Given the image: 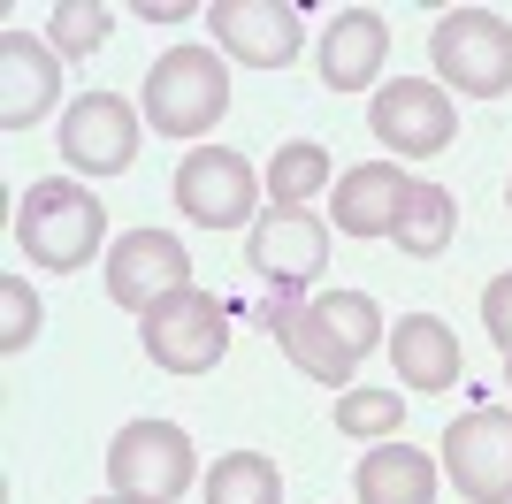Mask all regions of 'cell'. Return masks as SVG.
<instances>
[{"label": "cell", "instance_id": "25", "mask_svg": "<svg viewBox=\"0 0 512 504\" xmlns=\"http://www.w3.org/2000/svg\"><path fill=\"white\" fill-rule=\"evenodd\" d=\"M482 329L497 336V352H512V275H497L482 291Z\"/></svg>", "mask_w": 512, "mask_h": 504}, {"label": "cell", "instance_id": "9", "mask_svg": "<svg viewBox=\"0 0 512 504\" xmlns=\"http://www.w3.org/2000/svg\"><path fill=\"white\" fill-rule=\"evenodd\" d=\"M444 474L467 504H512V413L474 405L444 428Z\"/></svg>", "mask_w": 512, "mask_h": 504}, {"label": "cell", "instance_id": "5", "mask_svg": "<svg viewBox=\"0 0 512 504\" xmlns=\"http://www.w3.org/2000/svg\"><path fill=\"white\" fill-rule=\"evenodd\" d=\"M199 482L192 436L176 420H130L123 436L107 443V489L115 497H146V504H176Z\"/></svg>", "mask_w": 512, "mask_h": 504}, {"label": "cell", "instance_id": "18", "mask_svg": "<svg viewBox=\"0 0 512 504\" xmlns=\"http://www.w3.org/2000/svg\"><path fill=\"white\" fill-rule=\"evenodd\" d=\"M352 489H360V504H436V459L413 451L406 436H390L360 459Z\"/></svg>", "mask_w": 512, "mask_h": 504}, {"label": "cell", "instance_id": "15", "mask_svg": "<svg viewBox=\"0 0 512 504\" xmlns=\"http://www.w3.org/2000/svg\"><path fill=\"white\" fill-rule=\"evenodd\" d=\"M383 54H390V23L375 8H337V23L321 31V84L329 92H367L383 77Z\"/></svg>", "mask_w": 512, "mask_h": 504}, {"label": "cell", "instance_id": "29", "mask_svg": "<svg viewBox=\"0 0 512 504\" xmlns=\"http://www.w3.org/2000/svg\"><path fill=\"white\" fill-rule=\"evenodd\" d=\"M505 207H512V184H505Z\"/></svg>", "mask_w": 512, "mask_h": 504}, {"label": "cell", "instance_id": "28", "mask_svg": "<svg viewBox=\"0 0 512 504\" xmlns=\"http://www.w3.org/2000/svg\"><path fill=\"white\" fill-rule=\"evenodd\" d=\"M505 390H512V352H505Z\"/></svg>", "mask_w": 512, "mask_h": 504}, {"label": "cell", "instance_id": "19", "mask_svg": "<svg viewBox=\"0 0 512 504\" xmlns=\"http://www.w3.org/2000/svg\"><path fill=\"white\" fill-rule=\"evenodd\" d=\"M451 230H459V199H451L444 184H413L406 207H398L390 245L406 252V260H444V252H451Z\"/></svg>", "mask_w": 512, "mask_h": 504}, {"label": "cell", "instance_id": "12", "mask_svg": "<svg viewBox=\"0 0 512 504\" xmlns=\"http://www.w3.org/2000/svg\"><path fill=\"white\" fill-rule=\"evenodd\" d=\"M184 283H192V252H184V237H169V230H130V237L107 245V298L130 306V314L161 306V298L184 291Z\"/></svg>", "mask_w": 512, "mask_h": 504}, {"label": "cell", "instance_id": "3", "mask_svg": "<svg viewBox=\"0 0 512 504\" xmlns=\"http://www.w3.org/2000/svg\"><path fill=\"white\" fill-rule=\"evenodd\" d=\"M230 115V69L214 46H169L146 69V123L161 138H207Z\"/></svg>", "mask_w": 512, "mask_h": 504}, {"label": "cell", "instance_id": "2", "mask_svg": "<svg viewBox=\"0 0 512 504\" xmlns=\"http://www.w3.org/2000/svg\"><path fill=\"white\" fill-rule=\"evenodd\" d=\"M16 245L31 268H92V252L107 245V207L92 199V184H77V176H46V184H31L16 199Z\"/></svg>", "mask_w": 512, "mask_h": 504}, {"label": "cell", "instance_id": "17", "mask_svg": "<svg viewBox=\"0 0 512 504\" xmlns=\"http://www.w3.org/2000/svg\"><path fill=\"white\" fill-rule=\"evenodd\" d=\"M390 359H398V382H406V390H421V398H428V390H459V375H467L459 336H451L436 314H406V321H398Z\"/></svg>", "mask_w": 512, "mask_h": 504}, {"label": "cell", "instance_id": "23", "mask_svg": "<svg viewBox=\"0 0 512 504\" xmlns=\"http://www.w3.org/2000/svg\"><path fill=\"white\" fill-rule=\"evenodd\" d=\"M39 298H31V283L23 275H0V352L16 359V352H31V336H39Z\"/></svg>", "mask_w": 512, "mask_h": 504}, {"label": "cell", "instance_id": "8", "mask_svg": "<svg viewBox=\"0 0 512 504\" xmlns=\"http://www.w3.org/2000/svg\"><path fill=\"white\" fill-rule=\"evenodd\" d=\"M367 130L375 146H390L398 161H428L459 138V100L444 84H421V77H398V84H375V107H367Z\"/></svg>", "mask_w": 512, "mask_h": 504}, {"label": "cell", "instance_id": "26", "mask_svg": "<svg viewBox=\"0 0 512 504\" xmlns=\"http://www.w3.org/2000/svg\"><path fill=\"white\" fill-rule=\"evenodd\" d=\"M184 16H192L184 0H161V8H153V0H138V23H184Z\"/></svg>", "mask_w": 512, "mask_h": 504}, {"label": "cell", "instance_id": "14", "mask_svg": "<svg viewBox=\"0 0 512 504\" xmlns=\"http://www.w3.org/2000/svg\"><path fill=\"white\" fill-rule=\"evenodd\" d=\"M54 100H62L54 46H39L31 31H0V130H31L39 115H54Z\"/></svg>", "mask_w": 512, "mask_h": 504}, {"label": "cell", "instance_id": "1", "mask_svg": "<svg viewBox=\"0 0 512 504\" xmlns=\"http://www.w3.org/2000/svg\"><path fill=\"white\" fill-rule=\"evenodd\" d=\"M268 329H276L283 359L299 367L321 390H352V367L367 352H383V306L367 291H314L306 306H268Z\"/></svg>", "mask_w": 512, "mask_h": 504}, {"label": "cell", "instance_id": "13", "mask_svg": "<svg viewBox=\"0 0 512 504\" xmlns=\"http://www.w3.org/2000/svg\"><path fill=\"white\" fill-rule=\"evenodd\" d=\"M207 23H214V46L245 69H291L306 46L299 8H283V0H214Z\"/></svg>", "mask_w": 512, "mask_h": 504}, {"label": "cell", "instance_id": "4", "mask_svg": "<svg viewBox=\"0 0 512 504\" xmlns=\"http://www.w3.org/2000/svg\"><path fill=\"white\" fill-rule=\"evenodd\" d=\"M428 62L436 84H459L467 100H505L512 92V23L497 8H444L428 31Z\"/></svg>", "mask_w": 512, "mask_h": 504}, {"label": "cell", "instance_id": "21", "mask_svg": "<svg viewBox=\"0 0 512 504\" xmlns=\"http://www.w3.org/2000/svg\"><path fill=\"white\" fill-rule=\"evenodd\" d=\"M314 191H329V146H314V138L276 146V161H268V207H306Z\"/></svg>", "mask_w": 512, "mask_h": 504}, {"label": "cell", "instance_id": "16", "mask_svg": "<svg viewBox=\"0 0 512 504\" xmlns=\"http://www.w3.org/2000/svg\"><path fill=\"white\" fill-rule=\"evenodd\" d=\"M413 176H398V161H360L337 176V207H329V222H337L344 237H390L398 230V207H406Z\"/></svg>", "mask_w": 512, "mask_h": 504}, {"label": "cell", "instance_id": "24", "mask_svg": "<svg viewBox=\"0 0 512 504\" xmlns=\"http://www.w3.org/2000/svg\"><path fill=\"white\" fill-rule=\"evenodd\" d=\"M107 46V8L100 0H62L54 8V54H92Z\"/></svg>", "mask_w": 512, "mask_h": 504}, {"label": "cell", "instance_id": "11", "mask_svg": "<svg viewBox=\"0 0 512 504\" xmlns=\"http://www.w3.org/2000/svg\"><path fill=\"white\" fill-rule=\"evenodd\" d=\"M62 161L77 176H123L138 161V107L123 92H85V100L62 115Z\"/></svg>", "mask_w": 512, "mask_h": 504}, {"label": "cell", "instance_id": "20", "mask_svg": "<svg viewBox=\"0 0 512 504\" xmlns=\"http://www.w3.org/2000/svg\"><path fill=\"white\" fill-rule=\"evenodd\" d=\"M199 489H207V504H283V474L268 451H222Z\"/></svg>", "mask_w": 512, "mask_h": 504}, {"label": "cell", "instance_id": "7", "mask_svg": "<svg viewBox=\"0 0 512 504\" xmlns=\"http://www.w3.org/2000/svg\"><path fill=\"white\" fill-rule=\"evenodd\" d=\"M176 207L192 214L199 230H245V222H260V176L245 153L230 146H192L184 161H176Z\"/></svg>", "mask_w": 512, "mask_h": 504}, {"label": "cell", "instance_id": "27", "mask_svg": "<svg viewBox=\"0 0 512 504\" xmlns=\"http://www.w3.org/2000/svg\"><path fill=\"white\" fill-rule=\"evenodd\" d=\"M92 504H146V497H115V489H107V497H92Z\"/></svg>", "mask_w": 512, "mask_h": 504}, {"label": "cell", "instance_id": "10", "mask_svg": "<svg viewBox=\"0 0 512 504\" xmlns=\"http://www.w3.org/2000/svg\"><path fill=\"white\" fill-rule=\"evenodd\" d=\"M245 268L268 283V291H299L329 268V222L314 207H268L245 230Z\"/></svg>", "mask_w": 512, "mask_h": 504}, {"label": "cell", "instance_id": "22", "mask_svg": "<svg viewBox=\"0 0 512 504\" xmlns=\"http://www.w3.org/2000/svg\"><path fill=\"white\" fill-rule=\"evenodd\" d=\"M398 428H406L398 390H337V436H352V443H390Z\"/></svg>", "mask_w": 512, "mask_h": 504}, {"label": "cell", "instance_id": "6", "mask_svg": "<svg viewBox=\"0 0 512 504\" xmlns=\"http://www.w3.org/2000/svg\"><path fill=\"white\" fill-rule=\"evenodd\" d=\"M138 336H146L153 367H169V375H207L214 359L230 352V314H222V298H207L199 283H184V291H169L161 306L138 314Z\"/></svg>", "mask_w": 512, "mask_h": 504}]
</instances>
